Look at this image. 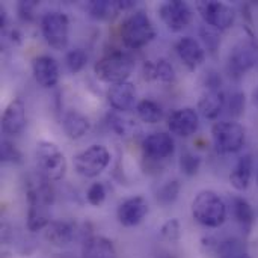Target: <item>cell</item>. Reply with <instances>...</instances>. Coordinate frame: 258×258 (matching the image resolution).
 <instances>
[{
  "label": "cell",
  "instance_id": "obj_1",
  "mask_svg": "<svg viewBox=\"0 0 258 258\" xmlns=\"http://www.w3.org/2000/svg\"><path fill=\"white\" fill-rule=\"evenodd\" d=\"M53 203V190L48 180L30 181L27 184V216L26 225L32 233L45 230L50 221V206Z\"/></svg>",
  "mask_w": 258,
  "mask_h": 258
},
{
  "label": "cell",
  "instance_id": "obj_2",
  "mask_svg": "<svg viewBox=\"0 0 258 258\" xmlns=\"http://www.w3.org/2000/svg\"><path fill=\"white\" fill-rule=\"evenodd\" d=\"M192 218L206 228H219L227 221V204L215 190H201L190 206Z\"/></svg>",
  "mask_w": 258,
  "mask_h": 258
},
{
  "label": "cell",
  "instance_id": "obj_3",
  "mask_svg": "<svg viewBox=\"0 0 258 258\" xmlns=\"http://www.w3.org/2000/svg\"><path fill=\"white\" fill-rule=\"evenodd\" d=\"M133 70H135V59L132 57V54L121 50H113L103 54L94 65L95 76L101 82L110 85L127 82Z\"/></svg>",
  "mask_w": 258,
  "mask_h": 258
},
{
  "label": "cell",
  "instance_id": "obj_4",
  "mask_svg": "<svg viewBox=\"0 0 258 258\" xmlns=\"http://www.w3.org/2000/svg\"><path fill=\"white\" fill-rule=\"evenodd\" d=\"M119 35L127 48L139 50L148 45L154 39L156 29L153 26L151 18L147 15V12L136 11L122 21Z\"/></svg>",
  "mask_w": 258,
  "mask_h": 258
},
{
  "label": "cell",
  "instance_id": "obj_5",
  "mask_svg": "<svg viewBox=\"0 0 258 258\" xmlns=\"http://www.w3.org/2000/svg\"><path fill=\"white\" fill-rule=\"evenodd\" d=\"M36 166L41 174L48 181H59L65 177L68 163L65 159V154L60 151V148L50 141H41L36 145L35 151Z\"/></svg>",
  "mask_w": 258,
  "mask_h": 258
},
{
  "label": "cell",
  "instance_id": "obj_6",
  "mask_svg": "<svg viewBox=\"0 0 258 258\" xmlns=\"http://www.w3.org/2000/svg\"><path fill=\"white\" fill-rule=\"evenodd\" d=\"M212 141L218 153L233 154L245 145L246 130L236 121H218L212 127Z\"/></svg>",
  "mask_w": 258,
  "mask_h": 258
},
{
  "label": "cell",
  "instance_id": "obj_7",
  "mask_svg": "<svg viewBox=\"0 0 258 258\" xmlns=\"http://www.w3.org/2000/svg\"><path fill=\"white\" fill-rule=\"evenodd\" d=\"M74 169L85 178H95L109 166L110 153L104 145L94 144L86 150L77 153L73 159Z\"/></svg>",
  "mask_w": 258,
  "mask_h": 258
},
{
  "label": "cell",
  "instance_id": "obj_8",
  "mask_svg": "<svg viewBox=\"0 0 258 258\" xmlns=\"http://www.w3.org/2000/svg\"><path fill=\"white\" fill-rule=\"evenodd\" d=\"M41 33L54 50H65L70 41V20L59 11H51L41 18Z\"/></svg>",
  "mask_w": 258,
  "mask_h": 258
},
{
  "label": "cell",
  "instance_id": "obj_9",
  "mask_svg": "<svg viewBox=\"0 0 258 258\" xmlns=\"http://www.w3.org/2000/svg\"><path fill=\"white\" fill-rule=\"evenodd\" d=\"M197 9L204 23L216 29L218 32L230 29L236 21V11L230 5L222 2H198Z\"/></svg>",
  "mask_w": 258,
  "mask_h": 258
},
{
  "label": "cell",
  "instance_id": "obj_10",
  "mask_svg": "<svg viewBox=\"0 0 258 258\" xmlns=\"http://www.w3.org/2000/svg\"><path fill=\"white\" fill-rule=\"evenodd\" d=\"M258 60L257 47L251 42L237 44L228 54L227 70L230 77L239 80L242 79L251 68L255 67Z\"/></svg>",
  "mask_w": 258,
  "mask_h": 258
},
{
  "label": "cell",
  "instance_id": "obj_11",
  "mask_svg": "<svg viewBox=\"0 0 258 258\" xmlns=\"http://www.w3.org/2000/svg\"><path fill=\"white\" fill-rule=\"evenodd\" d=\"M159 15L165 26L172 32L184 30L194 18L192 9L186 2L181 0H168L159 6Z\"/></svg>",
  "mask_w": 258,
  "mask_h": 258
},
{
  "label": "cell",
  "instance_id": "obj_12",
  "mask_svg": "<svg viewBox=\"0 0 258 258\" xmlns=\"http://www.w3.org/2000/svg\"><path fill=\"white\" fill-rule=\"evenodd\" d=\"M148 212H150L148 201L142 195H136V197H130V198L124 200L118 206L116 218L122 227L132 228V227L139 225L145 219Z\"/></svg>",
  "mask_w": 258,
  "mask_h": 258
},
{
  "label": "cell",
  "instance_id": "obj_13",
  "mask_svg": "<svg viewBox=\"0 0 258 258\" xmlns=\"http://www.w3.org/2000/svg\"><path fill=\"white\" fill-rule=\"evenodd\" d=\"M175 144L169 133L165 132H156L148 135L142 141V153L147 159L154 162L166 160L174 154Z\"/></svg>",
  "mask_w": 258,
  "mask_h": 258
},
{
  "label": "cell",
  "instance_id": "obj_14",
  "mask_svg": "<svg viewBox=\"0 0 258 258\" xmlns=\"http://www.w3.org/2000/svg\"><path fill=\"white\" fill-rule=\"evenodd\" d=\"M200 127V115L194 107H181L172 112L168 118V128L172 135L189 138L197 133Z\"/></svg>",
  "mask_w": 258,
  "mask_h": 258
},
{
  "label": "cell",
  "instance_id": "obj_15",
  "mask_svg": "<svg viewBox=\"0 0 258 258\" xmlns=\"http://www.w3.org/2000/svg\"><path fill=\"white\" fill-rule=\"evenodd\" d=\"M107 103L116 112H130L138 106V91L132 82L112 85L107 91Z\"/></svg>",
  "mask_w": 258,
  "mask_h": 258
},
{
  "label": "cell",
  "instance_id": "obj_16",
  "mask_svg": "<svg viewBox=\"0 0 258 258\" xmlns=\"http://www.w3.org/2000/svg\"><path fill=\"white\" fill-rule=\"evenodd\" d=\"M26 106L21 98H14L2 115V132L6 136H18L26 128Z\"/></svg>",
  "mask_w": 258,
  "mask_h": 258
},
{
  "label": "cell",
  "instance_id": "obj_17",
  "mask_svg": "<svg viewBox=\"0 0 258 258\" xmlns=\"http://www.w3.org/2000/svg\"><path fill=\"white\" fill-rule=\"evenodd\" d=\"M32 73L36 83L42 88H54L59 82V65L50 54H39L32 60Z\"/></svg>",
  "mask_w": 258,
  "mask_h": 258
},
{
  "label": "cell",
  "instance_id": "obj_18",
  "mask_svg": "<svg viewBox=\"0 0 258 258\" xmlns=\"http://www.w3.org/2000/svg\"><path fill=\"white\" fill-rule=\"evenodd\" d=\"M175 51L190 71L197 70L206 60V47H203L201 42L192 36H183L178 39L175 44Z\"/></svg>",
  "mask_w": 258,
  "mask_h": 258
},
{
  "label": "cell",
  "instance_id": "obj_19",
  "mask_svg": "<svg viewBox=\"0 0 258 258\" xmlns=\"http://www.w3.org/2000/svg\"><path fill=\"white\" fill-rule=\"evenodd\" d=\"M227 104V95L222 89H206L198 101V112L207 119H216Z\"/></svg>",
  "mask_w": 258,
  "mask_h": 258
},
{
  "label": "cell",
  "instance_id": "obj_20",
  "mask_svg": "<svg viewBox=\"0 0 258 258\" xmlns=\"http://www.w3.org/2000/svg\"><path fill=\"white\" fill-rule=\"evenodd\" d=\"M45 240L57 248L68 246L76 237V224L70 221H51L45 228Z\"/></svg>",
  "mask_w": 258,
  "mask_h": 258
},
{
  "label": "cell",
  "instance_id": "obj_21",
  "mask_svg": "<svg viewBox=\"0 0 258 258\" xmlns=\"http://www.w3.org/2000/svg\"><path fill=\"white\" fill-rule=\"evenodd\" d=\"M62 128L68 139L77 141L82 139L91 128V121L86 115L79 110H68L62 118Z\"/></svg>",
  "mask_w": 258,
  "mask_h": 258
},
{
  "label": "cell",
  "instance_id": "obj_22",
  "mask_svg": "<svg viewBox=\"0 0 258 258\" xmlns=\"http://www.w3.org/2000/svg\"><path fill=\"white\" fill-rule=\"evenodd\" d=\"M82 258H118L112 240L103 236H89L83 242Z\"/></svg>",
  "mask_w": 258,
  "mask_h": 258
},
{
  "label": "cell",
  "instance_id": "obj_23",
  "mask_svg": "<svg viewBox=\"0 0 258 258\" xmlns=\"http://www.w3.org/2000/svg\"><path fill=\"white\" fill-rule=\"evenodd\" d=\"M252 166L254 162L251 154H243L242 157L237 159L230 174V183L237 192H245L249 187L252 178Z\"/></svg>",
  "mask_w": 258,
  "mask_h": 258
},
{
  "label": "cell",
  "instance_id": "obj_24",
  "mask_svg": "<svg viewBox=\"0 0 258 258\" xmlns=\"http://www.w3.org/2000/svg\"><path fill=\"white\" fill-rule=\"evenodd\" d=\"M135 6V2L132 0H125V2H107V0H94V2H89L86 5V9L89 12L91 17L94 18H98V20H106V18H112L115 17L118 12L121 11H127L130 8Z\"/></svg>",
  "mask_w": 258,
  "mask_h": 258
},
{
  "label": "cell",
  "instance_id": "obj_25",
  "mask_svg": "<svg viewBox=\"0 0 258 258\" xmlns=\"http://www.w3.org/2000/svg\"><path fill=\"white\" fill-rule=\"evenodd\" d=\"M231 210L240 230L245 234H249L254 225V219H255L252 206L243 197H234L231 200Z\"/></svg>",
  "mask_w": 258,
  "mask_h": 258
},
{
  "label": "cell",
  "instance_id": "obj_26",
  "mask_svg": "<svg viewBox=\"0 0 258 258\" xmlns=\"http://www.w3.org/2000/svg\"><path fill=\"white\" fill-rule=\"evenodd\" d=\"M145 73L148 79L162 83H172L175 80V70L172 63L166 59H157L156 62L145 63Z\"/></svg>",
  "mask_w": 258,
  "mask_h": 258
},
{
  "label": "cell",
  "instance_id": "obj_27",
  "mask_svg": "<svg viewBox=\"0 0 258 258\" xmlns=\"http://www.w3.org/2000/svg\"><path fill=\"white\" fill-rule=\"evenodd\" d=\"M136 113H138L139 119L147 124H157L163 118V110H162L160 104L153 100H148V98L141 100L138 103Z\"/></svg>",
  "mask_w": 258,
  "mask_h": 258
},
{
  "label": "cell",
  "instance_id": "obj_28",
  "mask_svg": "<svg viewBox=\"0 0 258 258\" xmlns=\"http://www.w3.org/2000/svg\"><path fill=\"white\" fill-rule=\"evenodd\" d=\"M181 190V184L178 180H169L165 184H162L156 194V200L160 206H171L175 203V200L178 198V194Z\"/></svg>",
  "mask_w": 258,
  "mask_h": 258
},
{
  "label": "cell",
  "instance_id": "obj_29",
  "mask_svg": "<svg viewBox=\"0 0 258 258\" xmlns=\"http://www.w3.org/2000/svg\"><path fill=\"white\" fill-rule=\"evenodd\" d=\"M216 254L218 258H239L245 255L246 252L243 243L239 239L233 237V239L222 240L216 248Z\"/></svg>",
  "mask_w": 258,
  "mask_h": 258
},
{
  "label": "cell",
  "instance_id": "obj_30",
  "mask_svg": "<svg viewBox=\"0 0 258 258\" xmlns=\"http://www.w3.org/2000/svg\"><path fill=\"white\" fill-rule=\"evenodd\" d=\"M88 63V53L83 48H73L65 56V67L71 74L80 73Z\"/></svg>",
  "mask_w": 258,
  "mask_h": 258
},
{
  "label": "cell",
  "instance_id": "obj_31",
  "mask_svg": "<svg viewBox=\"0 0 258 258\" xmlns=\"http://www.w3.org/2000/svg\"><path fill=\"white\" fill-rule=\"evenodd\" d=\"M178 166H180V171L187 175V177H192L195 174H198L200 168H201V157L190 153V151H184L181 156H180V162H178Z\"/></svg>",
  "mask_w": 258,
  "mask_h": 258
},
{
  "label": "cell",
  "instance_id": "obj_32",
  "mask_svg": "<svg viewBox=\"0 0 258 258\" xmlns=\"http://www.w3.org/2000/svg\"><path fill=\"white\" fill-rule=\"evenodd\" d=\"M245 94L240 92V91H234L230 94V97H227V110H228V115L233 116V118H239L243 112H245Z\"/></svg>",
  "mask_w": 258,
  "mask_h": 258
},
{
  "label": "cell",
  "instance_id": "obj_33",
  "mask_svg": "<svg viewBox=\"0 0 258 258\" xmlns=\"http://www.w3.org/2000/svg\"><path fill=\"white\" fill-rule=\"evenodd\" d=\"M106 195H107V192H106L104 184L97 181V183H92L88 187V190H86V201H88V204H91L94 207H100L104 203Z\"/></svg>",
  "mask_w": 258,
  "mask_h": 258
},
{
  "label": "cell",
  "instance_id": "obj_34",
  "mask_svg": "<svg viewBox=\"0 0 258 258\" xmlns=\"http://www.w3.org/2000/svg\"><path fill=\"white\" fill-rule=\"evenodd\" d=\"M160 236L162 239H165L166 242H171V243H177L181 237V227H180V222L177 219H169L166 221L162 228H160Z\"/></svg>",
  "mask_w": 258,
  "mask_h": 258
},
{
  "label": "cell",
  "instance_id": "obj_35",
  "mask_svg": "<svg viewBox=\"0 0 258 258\" xmlns=\"http://www.w3.org/2000/svg\"><path fill=\"white\" fill-rule=\"evenodd\" d=\"M201 38H203V41H204V45H206V48L209 50V51H216L218 50V47L221 45V36H219V32L216 30V29H213V27H210V26H204L203 29H201Z\"/></svg>",
  "mask_w": 258,
  "mask_h": 258
},
{
  "label": "cell",
  "instance_id": "obj_36",
  "mask_svg": "<svg viewBox=\"0 0 258 258\" xmlns=\"http://www.w3.org/2000/svg\"><path fill=\"white\" fill-rule=\"evenodd\" d=\"M0 157H2L3 163H20L21 162L20 150L12 142H9V141H2Z\"/></svg>",
  "mask_w": 258,
  "mask_h": 258
},
{
  "label": "cell",
  "instance_id": "obj_37",
  "mask_svg": "<svg viewBox=\"0 0 258 258\" xmlns=\"http://www.w3.org/2000/svg\"><path fill=\"white\" fill-rule=\"evenodd\" d=\"M35 8H36V2H21L18 5V12H20V17L26 21H30L33 18V12H35Z\"/></svg>",
  "mask_w": 258,
  "mask_h": 258
},
{
  "label": "cell",
  "instance_id": "obj_38",
  "mask_svg": "<svg viewBox=\"0 0 258 258\" xmlns=\"http://www.w3.org/2000/svg\"><path fill=\"white\" fill-rule=\"evenodd\" d=\"M109 119L115 121V122H112V127H113V130H115L119 136L125 135V133L130 130V127H132V124H130L127 119H122V118H119V116H116V115L109 116Z\"/></svg>",
  "mask_w": 258,
  "mask_h": 258
},
{
  "label": "cell",
  "instance_id": "obj_39",
  "mask_svg": "<svg viewBox=\"0 0 258 258\" xmlns=\"http://www.w3.org/2000/svg\"><path fill=\"white\" fill-rule=\"evenodd\" d=\"M254 101L257 103V106H258V89L254 92Z\"/></svg>",
  "mask_w": 258,
  "mask_h": 258
},
{
  "label": "cell",
  "instance_id": "obj_40",
  "mask_svg": "<svg viewBox=\"0 0 258 258\" xmlns=\"http://www.w3.org/2000/svg\"><path fill=\"white\" fill-rule=\"evenodd\" d=\"M239 258H251L248 254H245V255H242V257H239Z\"/></svg>",
  "mask_w": 258,
  "mask_h": 258
},
{
  "label": "cell",
  "instance_id": "obj_41",
  "mask_svg": "<svg viewBox=\"0 0 258 258\" xmlns=\"http://www.w3.org/2000/svg\"><path fill=\"white\" fill-rule=\"evenodd\" d=\"M257 183H258V168H257Z\"/></svg>",
  "mask_w": 258,
  "mask_h": 258
}]
</instances>
